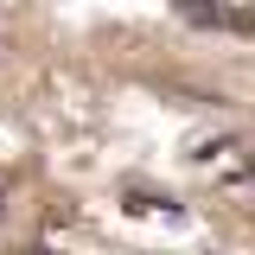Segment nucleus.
Returning <instances> with one entry per match:
<instances>
[{"label":"nucleus","mask_w":255,"mask_h":255,"mask_svg":"<svg viewBox=\"0 0 255 255\" xmlns=\"http://www.w3.org/2000/svg\"><path fill=\"white\" fill-rule=\"evenodd\" d=\"M172 13L191 19V26H204V32H255L249 13H223L217 0H172Z\"/></svg>","instance_id":"1"},{"label":"nucleus","mask_w":255,"mask_h":255,"mask_svg":"<svg viewBox=\"0 0 255 255\" xmlns=\"http://www.w3.org/2000/svg\"><path fill=\"white\" fill-rule=\"evenodd\" d=\"M128 211H159V217H185L172 198H159V191H128Z\"/></svg>","instance_id":"2"}]
</instances>
